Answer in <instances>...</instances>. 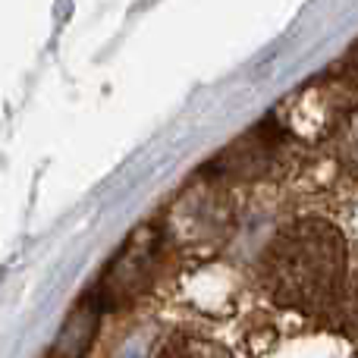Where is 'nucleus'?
Wrapping results in <instances>:
<instances>
[{
    "instance_id": "nucleus-1",
    "label": "nucleus",
    "mask_w": 358,
    "mask_h": 358,
    "mask_svg": "<svg viewBox=\"0 0 358 358\" xmlns=\"http://www.w3.org/2000/svg\"><path fill=\"white\" fill-rule=\"evenodd\" d=\"M349 273L346 236L321 217L292 220L267 242L258 261L264 292L302 315H324L340 302Z\"/></svg>"
},
{
    "instance_id": "nucleus-2",
    "label": "nucleus",
    "mask_w": 358,
    "mask_h": 358,
    "mask_svg": "<svg viewBox=\"0 0 358 358\" xmlns=\"http://www.w3.org/2000/svg\"><path fill=\"white\" fill-rule=\"evenodd\" d=\"M157 236L155 229H138L129 242L123 245V252L117 255L110 267H107L104 280H101L94 299L101 302V308H120V305L132 302L136 296H142L148 289L151 277L157 267Z\"/></svg>"
},
{
    "instance_id": "nucleus-3",
    "label": "nucleus",
    "mask_w": 358,
    "mask_h": 358,
    "mask_svg": "<svg viewBox=\"0 0 358 358\" xmlns=\"http://www.w3.org/2000/svg\"><path fill=\"white\" fill-rule=\"evenodd\" d=\"M286 132L280 129L277 120H264L261 126H255L248 136L236 138L220 157H217V173L236 176V179H255L271 170V164L277 161V151L283 148Z\"/></svg>"
},
{
    "instance_id": "nucleus-4",
    "label": "nucleus",
    "mask_w": 358,
    "mask_h": 358,
    "mask_svg": "<svg viewBox=\"0 0 358 358\" xmlns=\"http://www.w3.org/2000/svg\"><path fill=\"white\" fill-rule=\"evenodd\" d=\"M101 302L92 296H85L79 305L73 308L69 321L63 324V330L57 334L54 349H50L48 358H82L92 346L94 334H98V321H101Z\"/></svg>"
},
{
    "instance_id": "nucleus-5",
    "label": "nucleus",
    "mask_w": 358,
    "mask_h": 358,
    "mask_svg": "<svg viewBox=\"0 0 358 358\" xmlns=\"http://www.w3.org/2000/svg\"><path fill=\"white\" fill-rule=\"evenodd\" d=\"M155 358H233L220 343L214 340H201V336H189V334H176L157 349Z\"/></svg>"
},
{
    "instance_id": "nucleus-6",
    "label": "nucleus",
    "mask_w": 358,
    "mask_h": 358,
    "mask_svg": "<svg viewBox=\"0 0 358 358\" xmlns=\"http://www.w3.org/2000/svg\"><path fill=\"white\" fill-rule=\"evenodd\" d=\"M343 157L358 167V110H352L343 123Z\"/></svg>"
},
{
    "instance_id": "nucleus-7",
    "label": "nucleus",
    "mask_w": 358,
    "mask_h": 358,
    "mask_svg": "<svg viewBox=\"0 0 358 358\" xmlns=\"http://www.w3.org/2000/svg\"><path fill=\"white\" fill-rule=\"evenodd\" d=\"M349 63H352V66L358 69V44H355V48H352V50H349Z\"/></svg>"
}]
</instances>
